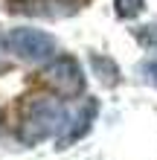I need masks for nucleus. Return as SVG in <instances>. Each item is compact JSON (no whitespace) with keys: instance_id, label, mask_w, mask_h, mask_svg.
Here are the masks:
<instances>
[{"instance_id":"obj_1","label":"nucleus","mask_w":157,"mask_h":160,"mask_svg":"<svg viewBox=\"0 0 157 160\" xmlns=\"http://www.w3.org/2000/svg\"><path fill=\"white\" fill-rule=\"evenodd\" d=\"M70 122V114L64 108L61 99H52V96H35L26 102L23 114H21V125H17V137L23 140L26 146H35L41 140H47L52 134H64Z\"/></svg>"},{"instance_id":"obj_2","label":"nucleus","mask_w":157,"mask_h":160,"mask_svg":"<svg viewBox=\"0 0 157 160\" xmlns=\"http://www.w3.org/2000/svg\"><path fill=\"white\" fill-rule=\"evenodd\" d=\"M6 47L12 50L17 58L41 64L55 55V38L44 29H32V26H17L6 35Z\"/></svg>"},{"instance_id":"obj_3","label":"nucleus","mask_w":157,"mask_h":160,"mask_svg":"<svg viewBox=\"0 0 157 160\" xmlns=\"http://www.w3.org/2000/svg\"><path fill=\"white\" fill-rule=\"evenodd\" d=\"M44 84L52 88L58 96H81L85 93V73H81L79 61L70 58V55H58L55 61H50L47 67H44Z\"/></svg>"},{"instance_id":"obj_4","label":"nucleus","mask_w":157,"mask_h":160,"mask_svg":"<svg viewBox=\"0 0 157 160\" xmlns=\"http://www.w3.org/2000/svg\"><path fill=\"white\" fill-rule=\"evenodd\" d=\"M96 111H99L96 99H87L85 105L76 111V117H70L67 128H64V134L58 137V148H67L70 143H76V140L85 137L87 131H90V125H93V119H96Z\"/></svg>"},{"instance_id":"obj_5","label":"nucleus","mask_w":157,"mask_h":160,"mask_svg":"<svg viewBox=\"0 0 157 160\" xmlns=\"http://www.w3.org/2000/svg\"><path fill=\"white\" fill-rule=\"evenodd\" d=\"M90 64H93L96 76L102 79V84H116L119 82V70H116V64L110 58H105V55H90Z\"/></svg>"},{"instance_id":"obj_6","label":"nucleus","mask_w":157,"mask_h":160,"mask_svg":"<svg viewBox=\"0 0 157 160\" xmlns=\"http://www.w3.org/2000/svg\"><path fill=\"white\" fill-rule=\"evenodd\" d=\"M119 18H137L145 9V0H114Z\"/></svg>"},{"instance_id":"obj_7","label":"nucleus","mask_w":157,"mask_h":160,"mask_svg":"<svg viewBox=\"0 0 157 160\" xmlns=\"http://www.w3.org/2000/svg\"><path fill=\"white\" fill-rule=\"evenodd\" d=\"M137 41H140L145 50H154L157 52V23L140 26V29H137Z\"/></svg>"},{"instance_id":"obj_8","label":"nucleus","mask_w":157,"mask_h":160,"mask_svg":"<svg viewBox=\"0 0 157 160\" xmlns=\"http://www.w3.org/2000/svg\"><path fill=\"white\" fill-rule=\"evenodd\" d=\"M143 73H145V79H149L151 84H157V61H149L143 67Z\"/></svg>"}]
</instances>
